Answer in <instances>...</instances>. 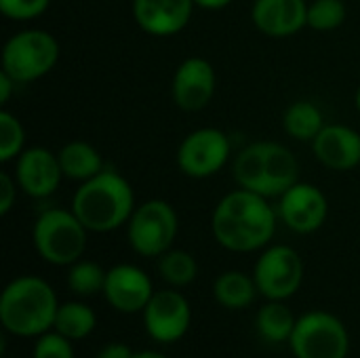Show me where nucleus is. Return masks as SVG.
<instances>
[{
    "label": "nucleus",
    "mask_w": 360,
    "mask_h": 358,
    "mask_svg": "<svg viewBox=\"0 0 360 358\" xmlns=\"http://www.w3.org/2000/svg\"><path fill=\"white\" fill-rule=\"evenodd\" d=\"M51 0H0V11L13 21H30L46 13Z\"/></svg>",
    "instance_id": "obj_29"
},
{
    "label": "nucleus",
    "mask_w": 360,
    "mask_h": 358,
    "mask_svg": "<svg viewBox=\"0 0 360 358\" xmlns=\"http://www.w3.org/2000/svg\"><path fill=\"white\" fill-rule=\"evenodd\" d=\"M158 274L167 283V287L184 289L190 287L198 276V262L190 251L169 249L158 257Z\"/></svg>",
    "instance_id": "obj_24"
},
{
    "label": "nucleus",
    "mask_w": 360,
    "mask_h": 358,
    "mask_svg": "<svg viewBox=\"0 0 360 358\" xmlns=\"http://www.w3.org/2000/svg\"><path fill=\"white\" fill-rule=\"evenodd\" d=\"M32 243L40 260L51 266H72L78 262L89 243V230L72 209H46L32 226Z\"/></svg>",
    "instance_id": "obj_5"
},
{
    "label": "nucleus",
    "mask_w": 360,
    "mask_h": 358,
    "mask_svg": "<svg viewBox=\"0 0 360 358\" xmlns=\"http://www.w3.org/2000/svg\"><path fill=\"white\" fill-rule=\"evenodd\" d=\"M2 70L19 84L44 78L59 61L57 38L42 27H27L11 34L2 46Z\"/></svg>",
    "instance_id": "obj_6"
},
{
    "label": "nucleus",
    "mask_w": 360,
    "mask_h": 358,
    "mask_svg": "<svg viewBox=\"0 0 360 358\" xmlns=\"http://www.w3.org/2000/svg\"><path fill=\"white\" fill-rule=\"evenodd\" d=\"M95 327H97V314L89 304L80 300L59 304L53 323V329L57 333L65 335L72 342H80L86 340L95 331Z\"/></svg>",
    "instance_id": "obj_23"
},
{
    "label": "nucleus",
    "mask_w": 360,
    "mask_h": 358,
    "mask_svg": "<svg viewBox=\"0 0 360 358\" xmlns=\"http://www.w3.org/2000/svg\"><path fill=\"white\" fill-rule=\"evenodd\" d=\"M194 0H133V19L150 36H175L192 19Z\"/></svg>",
    "instance_id": "obj_16"
},
{
    "label": "nucleus",
    "mask_w": 360,
    "mask_h": 358,
    "mask_svg": "<svg viewBox=\"0 0 360 358\" xmlns=\"http://www.w3.org/2000/svg\"><path fill=\"white\" fill-rule=\"evenodd\" d=\"M143 329L156 344L179 342L192 325V308L179 289L167 287L154 291L141 312Z\"/></svg>",
    "instance_id": "obj_11"
},
{
    "label": "nucleus",
    "mask_w": 360,
    "mask_h": 358,
    "mask_svg": "<svg viewBox=\"0 0 360 358\" xmlns=\"http://www.w3.org/2000/svg\"><path fill=\"white\" fill-rule=\"evenodd\" d=\"M289 348L295 358H348L350 333L335 314L310 310L297 317Z\"/></svg>",
    "instance_id": "obj_8"
},
{
    "label": "nucleus",
    "mask_w": 360,
    "mask_h": 358,
    "mask_svg": "<svg viewBox=\"0 0 360 358\" xmlns=\"http://www.w3.org/2000/svg\"><path fill=\"white\" fill-rule=\"evenodd\" d=\"M152 279L135 264H116L108 270L103 298L120 314L143 312L154 295Z\"/></svg>",
    "instance_id": "obj_15"
},
{
    "label": "nucleus",
    "mask_w": 360,
    "mask_h": 358,
    "mask_svg": "<svg viewBox=\"0 0 360 358\" xmlns=\"http://www.w3.org/2000/svg\"><path fill=\"white\" fill-rule=\"evenodd\" d=\"M253 25L270 38H289L308 27V0H255Z\"/></svg>",
    "instance_id": "obj_17"
},
{
    "label": "nucleus",
    "mask_w": 360,
    "mask_h": 358,
    "mask_svg": "<svg viewBox=\"0 0 360 358\" xmlns=\"http://www.w3.org/2000/svg\"><path fill=\"white\" fill-rule=\"evenodd\" d=\"M179 232V217L171 203L162 198H150L135 207L127 224L129 247L141 257H160L169 249Z\"/></svg>",
    "instance_id": "obj_7"
},
{
    "label": "nucleus",
    "mask_w": 360,
    "mask_h": 358,
    "mask_svg": "<svg viewBox=\"0 0 360 358\" xmlns=\"http://www.w3.org/2000/svg\"><path fill=\"white\" fill-rule=\"evenodd\" d=\"M59 300L55 289L34 274L13 279L0 295L2 329L15 338L36 340L53 329Z\"/></svg>",
    "instance_id": "obj_3"
},
{
    "label": "nucleus",
    "mask_w": 360,
    "mask_h": 358,
    "mask_svg": "<svg viewBox=\"0 0 360 358\" xmlns=\"http://www.w3.org/2000/svg\"><path fill=\"white\" fill-rule=\"evenodd\" d=\"M133 358H169L167 354H162V352H158V350H139V352H135V357Z\"/></svg>",
    "instance_id": "obj_34"
},
{
    "label": "nucleus",
    "mask_w": 360,
    "mask_h": 358,
    "mask_svg": "<svg viewBox=\"0 0 360 358\" xmlns=\"http://www.w3.org/2000/svg\"><path fill=\"white\" fill-rule=\"evenodd\" d=\"M13 175L19 190L30 198H46L55 194L63 179L57 152H51L44 146L25 148L15 160Z\"/></svg>",
    "instance_id": "obj_14"
},
{
    "label": "nucleus",
    "mask_w": 360,
    "mask_h": 358,
    "mask_svg": "<svg viewBox=\"0 0 360 358\" xmlns=\"http://www.w3.org/2000/svg\"><path fill=\"white\" fill-rule=\"evenodd\" d=\"M304 276L306 266L302 255L287 245H268L262 249L253 268L257 291L266 300H291L302 289Z\"/></svg>",
    "instance_id": "obj_9"
},
{
    "label": "nucleus",
    "mask_w": 360,
    "mask_h": 358,
    "mask_svg": "<svg viewBox=\"0 0 360 358\" xmlns=\"http://www.w3.org/2000/svg\"><path fill=\"white\" fill-rule=\"evenodd\" d=\"M259 295L255 279L240 270H226L213 281V298L226 310H245Z\"/></svg>",
    "instance_id": "obj_21"
},
{
    "label": "nucleus",
    "mask_w": 360,
    "mask_h": 358,
    "mask_svg": "<svg viewBox=\"0 0 360 358\" xmlns=\"http://www.w3.org/2000/svg\"><path fill=\"white\" fill-rule=\"evenodd\" d=\"M278 219L295 234H314L329 215V200L321 188L308 181H297L278 196Z\"/></svg>",
    "instance_id": "obj_12"
},
{
    "label": "nucleus",
    "mask_w": 360,
    "mask_h": 358,
    "mask_svg": "<svg viewBox=\"0 0 360 358\" xmlns=\"http://www.w3.org/2000/svg\"><path fill=\"white\" fill-rule=\"evenodd\" d=\"M232 175L238 188L266 198H278L300 181V162L278 141H253L236 154Z\"/></svg>",
    "instance_id": "obj_4"
},
{
    "label": "nucleus",
    "mask_w": 360,
    "mask_h": 358,
    "mask_svg": "<svg viewBox=\"0 0 360 358\" xmlns=\"http://www.w3.org/2000/svg\"><path fill=\"white\" fill-rule=\"evenodd\" d=\"M17 84L19 82L11 74H6L4 70H0V103L2 106H6L11 101L13 93L17 91Z\"/></svg>",
    "instance_id": "obj_32"
},
{
    "label": "nucleus",
    "mask_w": 360,
    "mask_h": 358,
    "mask_svg": "<svg viewBox=\"0 0 360 358\" xmlns=\"http://www.w3.org/2000/svg\"><path fill=\"white\" fill-rule=\"evenodd\" d=\"M354 106H356V110H359L360 114V84L359 89H356V95H354Z\"/></svg>",
    "instance_id": "obj_35"
},
{
    "label": "nucleus",
    "mask_w": 360,
    "mask_h": 358,
    "mask_svg": "<svg viewBox=\"0 0 360 358\" xmlns=\"http://www.w3.org/2000/svg\"><path fill=\"white\" fill-rule=\"evenodd\" d=\"M57 158H59L63 177L80 181V184L95 177L97 173L105 169L103 156L99 154V150L82 139H74L61 146V150L57 152Z\"/></svg>",
    "instance_id": "obj_20"
},
{
    "label": "nucleus",
    "mask_w": 360,
    "mask_h": 358,
    "mask_svg": "<svg viewBox=\"0 0 360 358\" xmlns=\"http://www.w3.org/2000/svg\"><path fill=\"white\" fill-rule=\"evenodd\" d=\"M348 8L344 0H312L308 2V27L316 32H331L344 25Z\"/></svg>",
    "instance_id": "obj_27"
},
{
    "label": "nucleus",
    "mask_w": 360,
    "mask_h": 358,
    "mask_svg": "<svg viewBox=\"0 0 360 358\" xmlns=\"http://www.w3.org/2000/svg\"><path fill=\"white\" fill-rule=\"evenodd\" d=\"M135 357V350L124 344V342H108L97 354L95 358H133Z\"/></svg>",
    "instance_id": "obj_31"
},
{
    "label": "nucleus",
    "mask_w": 360,
    "mask_h": 358,
    "mask_svg": "<svg viewBox=\"0 0 360 358\" xmlns=\"http://www.w3.org/2000/svg\"><path fill=\"white\" fill-rule=\"evenodd\" d=\"M17 190H19V184L15 175H11L8 171H2L0 173V215L11 213L17 200Z\"/></svg>",
    "instance_id": "obj_30"
},
{
    "label": "nucleus",
    "mask_w": 360,
    "mask_h": 358,
    "mask_svg": "<svg viewBox=\"0 0 360 358\" xmlns=\"http://www.w3.org/2000/svg\"><path fill=\"white\" fill-rule=\"evenodd\" d=\"M232 2L234 0H194V4L205 11H221V8L230 6Z\"/></svg>",
    "instance_id": "obj_33"
},
{
    "label": "nucleus",
    "mask_w": 360,
    "mask_h": 358,
    "mask_svg": "<svg viewBox=\"0 0 360 358\" xmlns=\"http://www.w3.org/2000/svg\"><path fill=\"white\" fill-rule=\"evenodd\" d=\"M297 317L287 306V302L278 300H266V304L255 314V331L257 335L272 346L289 344L293 329H295Z\"/></svg>",
    "instance_id": "obj_19"
},
{
    "label": "nucleus",
    "mask_w": 360,
    "mask_h": 358,
    "mask_svg": "<svg viewBox=\"0 0 360 358\" xmlns=\"http://www.w3.org/2000/svg\"><path fill=\"white\" fill-rule=\"evenodd\" d=\"M232 156L230 137L217 127H200L188 133L177 148V169L192 179L217 175Z\"/></svg>",
    "instance_id": "obj_10"
},
{
    "label": "nucleus",
    "mask_w": 360,
    "mask_h": 358,
    "mask_svg": "<svg viewBox=\"0 0 360 358\" xmlns=\"http://www.w3.org/2000/svg\"><path fill=\"white\" fill-rule=\"evenodd\" d=\"M312 152L331 171H352L360 165V133L348 124H325L312 139Z\"/></svg>",
    "instance_id": "obj_18"
},
{
    "label": "nucleus",
    "mask_w": 360,
    "mask_h": 358,
    "mask_svg": "<svg viewBox=\"0 0 360 358\" xmlns=\"http://www.w3.org/2000/svg\"><path fill=\"white\" fill-rule=\"evenodd\" d=\"M32 358H76L74 357V348H72V340H68L65 335L57 333L55 329L42 333L40 338H36Z\"/></svg>",
    "instance_id": "obj_28"
},
{
    "label": "nucleus",
    "mask_w": 360,
    "mask_h": 358,
    "mask_svg": "<svg viewBox=\"0 0 360 358\" xmlns=\"http://www.w3.org/2000/svg\"><path fill=\"white\" fill-rule=\"evenodd\" d=\"M108 270H103L97 262L80 257L72 266H68V289L76 298H93L103 293Z\"/></svg>",
    "instance_id": "obj_25"
},
{
    "label": "nucleus",
    "mask_w": 360,
    "mask_h": 358,
    "mask_svg": "<svg viewBox=\"0 0 360 358\" xmlns=\"http://www.w3.org/2000/svg\"><path fill=\"white\" fill-rule=\"evenodd\" d=\"M217 89V74L211 61L205 57H186L171 82V95L179 110L184 112H200L205 110Z\"/></svg>",
    "instance_id": "obj_13"
},
{
    "label": "nucleus",
    "mask_w": 360,
    "mask_h": 358,
    "mask_svg": "<svg viewBox=\"0 0 360 358\" xmlns=\"http://www.w3.org/2000/svg\"><path fill=\"white\" fill-rule=\"evenodd\" d=\"M25 150V129L21 120L8 112L0 110V162H15L17 156Z\"/></svg>",
    "instance_id": "obj_26"
},
{
    "label": "nucleus",
    "mask_w": 360,
    "mask_h": 358,
    "mask_svg": "<svg viewBox=\"0 0 360 358\" xmlns=\"http://www.w3.org/2000/svg\"><path fill=\"white\" fill-rule=\"evenodd\" d=\"M325 114L321 112V108L312 101L300 99L293 101L285 114H283V129L289 137L297 139V141H310L323 131L325 127Z\"/></svg>",
    "instance_id": "obj_22"
},
{
    "label": "nucleus",
    "mask_w": 360,
    "mask_h": 358,
    "mask_svg": "<svg viewBox=\"0 0 360 358\" xmlns=\"http://www.w3.org/2000/svg\"><path fill=\"white\" fill-rule=\"evenodd\" d=\"M278 213L270 198L236 188L213 209L211 232L219 247L232 253L262 251L274 238Z\"/></svg>",
    "instance_id": "obj_1"
},
{
    "label": "nucleus",
    "mask_w": 360,
    "mask_h": 358,
    "mask_svg": "<svg viewBox=\"0 0 360 358\" xmlns=\"http://www.w3.org/2000/svg\"><path fill=\"white\" fill-rule=\"evenodd\" d=\"M135 207L129 179L114 169H103L76 188L70 209L89 232L105 234L127 226Z\"/></svg>",
    "instance_id": "obj_2"
}]
</instances>
